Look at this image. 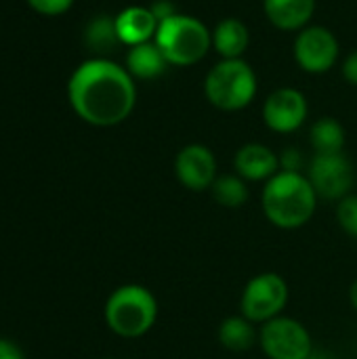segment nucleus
Wrapping results in <instances>:
<instances>
[{
    "label": "nucleus",
    "instance_id": "nucleus-2",
    "mask_svg": "<svg viewBox=\"0 0 357 359\" xmlns=\"http://www.w3.org/2000/svg\"><path fill=\"white\" fill-rule=\"evenodd\" d=\"M318 194L305 172L280 170L261 191V208L265 219L284 231L305 227L318 208Z\"/></svg>",
    "mask_w": 357,
    "mask_h": 359
},
{
    "label": "nucleus",
    "instance_id": "nucleus-16",
    "mask_svg": "<svg viewBox=\"0 0 357 359\" xmlns=\"http://www.w3.org/2000/svg\"><path fill=\"white\" fill-rule=\"evenodd\" d=\"M124 67L128 69V74L135 80H156L170 65H168L166 57L162 55V50L158 48V44L151 40L145 44L130 46L126 53V59H124Z\"/></svg>",
    "mask_w": 357,
    "mask_h": 359
},
{
    "label": "nucleus",
    "instance_id": "nucleus-8",
    "mask_svg": "<svg viewBox=\"0 0 357 359\" xmlns=\"http://www.w3.org/2000/svg\"><path fill=\"white\" fill-rule=\"evenodd\" d=\"M305 175L314 185L318 198L328 202H339L349 196L356 183V168L345 151L314 154Z\"/></svg>",
    "mask_w": 357,
    "mask_h": 359
},
{
    "label": "nucleus",
    "instance_id": "nucleus-24",
    "mask_svg": "<svg viewBox=\"0 0 357 359\" xmlns=\"http://www.w3.org/2000/svg\"><path fill=\"white\" fill-rule=\"evenodd\" d=\"M149 8H151V13L156 15L158 23H160V21H164V19H170L173 15H177V13H179V11H177V6H175L170 0H156V2H151V4H149Z\"/></svg>",
    "mask_w": 357,
    "mask_h": 359
},
{
    "label": "nucleus",
    "instance_id": "nucleus-9",
    "mask_svg": "<svg viewBox=\"0 0 357 359\" xmlns=\"http://www.w3.org/2000/svg\"><path fill=\"white\" fill-rule=\"evenodd\" d=\"M339 55L341 44L332 29L324 25H307L301 32H297L292 57L303 72L314 76L328 74L337 65Z\"/></svg>",
    "mask_w": 357,
    "mask_h": 359
},
{
    "label": "nucleus",
    "instance_id": "nucleus-27",
    "mask_svg": "<svg viewBox=\"0 0 357 359\" xmlns=\"http://www.w3.org/2000/svg\"><path fill=\"white\" fill-rule=\"evenodd\" d=\"M349 303H351V307L357 311V280L351 284V288H349Z\"/></svg>",
    "mask_w": 357,
    "mask_h": 359
},
{
    "label": "nucleus",
    "instance_id": "nucleus-28",
    "mask_svg": "<svg viewBox=\"0 0 357 359\" xmlns=\"http://www.w3.org/2000/svg\"><path fill=\"white\" fill-rule=\"evenodd\" d=\"M307 359H337V358H335L332 353H328V351H316V349H314V351H311V355H309Z\"/></svg>",
    "mask_w": 357,
    "mask_h": 359
},
{
    "label": "nucleus",
    "instance_id": "nucleus-23",
    "mask_svg": "<svg viewBox=\"0 0 357 359\" xmlns=\"http://www.w3.org/2000/svg\"><path fill=\"white\" fill-rule=\"evenodd\" d=\"M280 170H295L303 172V154L297 147H286L280 154Z\"/></svg>",
    "mask_w": 357,
    "mask_h": 359
},
{
    "label": "nucleus",
    "instance_id": "nucleus-12",
    "mask_svg": "<svg viewBox=\"0 0 357 359\" xmlns=\"http://www.w3.org/2000/svg\"><path fill=\"white\" fill-rule=\"evenodd\" d=\"M234 172L246 183H267L280 172V154L265 143H244L234 156Z\"/></svg>",
    "mask_w": 357,
    "mask_h": 359
},
{
    "label": "nucleus",
    "instance_id": "nucleus-1",
    "mask_svg": "<svg viewBox=\"0 0 357 359\" xmlns=\"http://www.w3.org/2000/svg\"><path fill=\"white\" fill-rule=\"evenodd\" d=\"M67 99L80 120L109 128L122 124L137 105V84L128 69L107 57L80 63L67 82Z\"/></svg>",
    "mask_w": 357,
    "mask_h": 359
},
{
    "label": "nucleus",
    "instance_id": "nucleus-3",
    "mask_svg": "<svg viewBox=\"0 0 357 359\" xmlns=\"http://www.w3.org/2000/svg\"><path fill=\"white\" fill-rule=\"evenodd\" d=\"M158 299L141 284L118 286L105 301L103 320L120 339H141L158 322Z\"/></svg>",
    "mask_w": 357,
    "mask_h": 359
},
{
    "label": "nucleus",
    "instance_id": "nucleus-14",
    "mask_svg": "<svg viewBox=\"0 0 357 359\" xmlns=\"http://www.w3.org/2000/svg\"><path fill=\"white\" fill-rule=\"evenodd\" d=\"M267 21L280 32H301L311 25L316 0H263Z\"/></svg>",
    "mask_w": 357,
    "mask_h": 359
},
{
    "label": "nucleus",
    "instance_id": "nucleus-6",
    "mask_svg": "<svg viewBox=\"0 0 357 359\" xmlns=\"http://www.w3.org/2000/svg\"><path fill=\"white\" fill-rule=\"evenodd\" d=\"M288 299V282L276 271H263L246 282L240 294V313L252 324L261 326L278 316H284Z\"/></svg>",
    "mask_w": 357,
    "mask_h": 359
},
{
    "label": "nucleus",
    "instance_id": "nucleus-10",
    "mask_svg": "<svg viewBox=\"0 0 357 359\" xmlns=\"http://www.w3.org/2000/svg\"><path fill=\"white\" fill-rule=\"evenodd\" d=\"M309 116L307 97L292 86H282L269 93L261 107L263 124L278 135L297 133Z\"/></svg>",
    "mask_w": 357,
    "mask_h": 359
},
{
    "label": "nucleus",
    "instance_id": "nucleus-26",
    "mask_svg": "<svg viewBox=\"0 0 357 359\" xmlns=\"http://www.w3.org/2000/svg\"><path fill=\"white\" fill-rule=\"evenodd\" d=\"M0 359H25V355L13 341L0 339Z\"/></svg>",
    "mask_w": 357,
    "mask_h": 359
},
{
    "label": "nucleus",
    "instance_id": "nucleus-11",
    "mask_svg": "<svg viewBox=\"0 0 357 359\" xmlns=\"http://www.w3.org/2000/svg\"><path fill=\"white\" fill-rule=\"evenodd\" d=\"M175 177L189 191H210L219 177L217 156L204 143H187L175 156Z\"/></svg>",
    "mask_w": 357,
    "mask_h": 359
},
{
    "label": "nucleus",
    "instance_id": "nucleus-18",
    "mask_svg": "<svg viewBox=\"0 0 357 359\" xmlns=\"http://www.w3.org/2000/svg\"><path fill=\"white\" fill-rule=\"evenodd\" d=\"M347 133L345 126L330 116L316 120L309 128V143L314 154H339L345 149Z\"/></svg>",
    "mask_w": 357,
    "mask_h": 359
},
{
    "label": "nucleus",
    "instance_id": "nucleus-17",
    "mask_svg": "<svg viewBox=\"0 0 357 359\" xmlns=\"http://www.w3.org/2000/svg\"><path fill=\"white\" fill-rule=\"evenodd\" d=\"M217 339L223 349L234 351V353H244V351H250L259 343V326L246 320L242 313L229 316L219 324Z\"/></svg>",
    "mask_w": 357,
    "mask_h": 359
},
{
    "label": "nucleus",
    "instance_id": "nucleus-29",
    "mask_svg": "<svg viewBox=\"0 0 357 359\" xmlns=\"http://www.w3.org/2000/svg\"><path fill=\"white\" fill-rule=\"evenodd\" d=\"M103 359H118V358H103Z\"/></svg>",
    "mask_w": 357,
    "mask_h": 359
},
{
    "label": "nucleus",
    "instance_id": "nucleus-20",
    "mask_svg": "<svg viewBox=\"0 0 357 359\" xmlns=\"http://www.w3.org/2000/svg\"><path fill=\"white\" fill-rule=\"evenodd\" d=\"M84 42L99 57L114 50L120 44L118 32H116V21L107 15H97L95 19L88 21V25L84 29Z\"/></svg>",
    "mask_w": 357,
    "mask_h": 359
},
{
    "label": "nucleus",
    "instance_id": "nucleus-19",
    "mask_svg": "<svg viewBox=\"0 0 357 359\" xmlns=\"http://www.w3.org/2000/svg\"><path fill=\"white\" fill-rule=\"evenodd\" d=\"M210 196L219 206L234 210V208H242L248 202L250 189H248V183L240 175L225 172V175H219L217 181L213 183Z\"/></svg>",
    "mask_w": 357,
    "mask_h": 359
},
{
    "label": "nucleus",
    "instance_id": "nucleus-5",
    "mask_svg": "<svg viewBox=\"0 0 357 359\" xmlns=\"http://www.w3.org/2000/svg\"><path fill=\"white\" fill-rule=\"evenodd\" d=\"M154 42L173 67L198 65L213 48V32L194 15H173L160 21Z\"/></svg>",
    "mask_w": 357,
    "mask_h": 359
},
{
    "label": "nucleus",
    "instance_id": "nucleus-25",
    "mask_svg": "<svg viewBox=\"0 0 357 359\" xmlns=\"http://www.w3.org/2000/svg\"><path fill=\"white\" fill-rule=\"evenodd\" d=\"M341 72H343V78H345L347 84L357 86V50L349 53V55L345 57V61H343V65H341Z\"/></svg>",
    "mask_w": 357,
    "mask_h": 359
},
{
    "label": "nucleus",
    "instance_id": "nucleus-22",
    "mask_svg": "<svg viewBox=\"0 0 357 359\" xmlns=\"http://www.w3.org/2000/svg\"><path fill=\"white\" fill-rule=\"evenodd\" d=\"M27 4L40 13V15H46V17H57V15H63L72 8L74 0H27Z\"/></svg>",
    "mask_w": 357,
    "mask_h": 359
},
{
    "label": "nucleus",
    "instance_id": "nucleus-21",
    "mask_svg": "<svg viewBox=\"0 0 357 359\" xmlns=\"http://www.w3.org/2000/svg\"><path fill=\"white\" fill-rule=\"evenodd\" d=\"M337 223L347 236L357 238V194H349L337 202Z\"/></svg>",
    "mask_w": 357,
    "mask_h": 359
},
{
    "label": "nucleus",
    "instance_id": "nucleus-15",
    "mask_svg": "<svg viewBox=\"0 0 357 359\" xmlns=\"http://www.w3.org/2000/svg\"><path fill=\"white\" fill-rule=\"evenodd\" d=\"M213 50L221 59H244L250 46V29L242 19L225 17L213 29Z\"/></svg>",
    "mask_w": 357,
    "mask_h": 359
},
{
    "label": "nucleus",
    "instance_id": "nucleus-13",
    "mask_svg": "<svg viewBox=\"0 0 357 359\" xmlns=\"http://www.w3.org/2000/svg\"><path fill=\"white\" fill-rule=\"evenodd\" d=\"M116 32L120 38V44L124 46H137V44H145L151 42L156 38L158 32V19L151 13L149 6H126L122 8L116 17Z\"/></svg>",
    "mask_w": 357,
    "mask_h": 359
},
{
    "label": "nucleus",
    "instance_id": "nucleus-7",
    "mask_svg": "<svg viewBox=\"0 0 357 359\" xmlns=\"http://www.w3.org/2000/svg\"><path fill=\"white\" fill-rule=\"evenodd\" d=\"M259 347L269 359H307L316 349L307 326L288 316L259 326Z\"/></svg>",
    "mask_w": 357,
    "mask_h": 359
},
{
    "label": "nucleus",
    "instance_id": "nucleus-4",
    "mask_svg": "<svg viewBox=\"0 0 357 359\" xmlns=\"http://www.w3.org/2000/svg\"><path fill=\"white\" fill-rule=\"evenodd\" d=\"M259 90V80L246 59H221L204 78L206 101L225 114L246 109Z\"/></svg>",
    "mask_w": 357,
    "mask_h": 359
}]
</instances>
